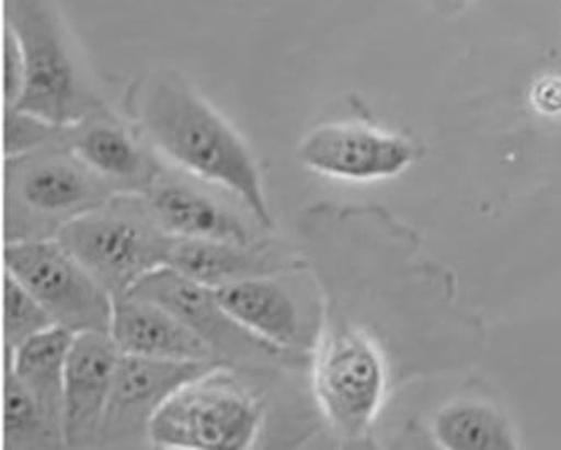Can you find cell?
<instances>
[{
  "label": "cell",
  "instance_id": "obj_2",
  "mask_svg": "<svg viewBox=\"0 0 561 450\" xmlns=\"http://www.w3.org/2000/svg\"><path fill=\"white\" fill-rule=\"evenodd\" d=\"M4 189L8 243L58 239L70 221L124 193L84 164L62 136L48 146L8 155Z\"/></svg>",
  "mask_w": 561,
  "mask_h": 450
},
{
  "label": "cell",
  "instance_id": "obj_16",
  "mask_svg": "<svg viewBox=\"0 0 561 450\" xmlns=\"http://www.w3.org/2000/svg\"><path fill=\"white\" fill-rule=\"evenodd\" d=\"M77 334L53 326L8 353V370L30 390L53 427L62 430L66 362Z\"/></svg>",
  "mask_w": 561,
  "mask_h": 450
},
{
  "label": "cell",
  "instance_id": "obj_20",
  "mask_svg": "<svg viewBox=\"0 0 561 450\" xmlns=\"http://www.w3.org/2000/svg\"><path fill=\"white\" fill-rule=\"evenodd\" d=\"M24 86V59L18 39L11 30L5 31V102L8 108L18 103Z\"/></svg>",
  "mask_w": 561,
  "mask_h": 450
},
{
  "label": "cell",
  "instance_id": "obj_10",
  "mask_svg": "<svg viewBox=\"0 0 561 450\" xmlns=\"http://www.w3.org/2000/svg\"><path fill=\"white\" fill-rule=\"evenodd\" d=\"M313 173L334 180L368 181L398 176L415 162L412 140L356 122H334L313 128L297 149Z\"/></svg>",
  "mask_w": 561,
  "mask_h": 450
},
{
  "label": "cell",
  "instance_id": "obj_3",
  "mask_svg": "<svg viewBox=\"0 0 561 450\" xmlns=\"http://www.w3.org/2000/svg\"><path fill=\"white\" fill-rule=\"evenodd\" d=\"M58 240L118 299L168 265L178 239L159 223L142 193H118L66 224Z\"/></svg>",
  "mask_w": 561,
  "mask_h": 450
},
{
  "label": "cell",
  "instance_id": "obj_19",
  "mask_svg": "<svg viewBox=\"0 0 561 450\" xmlns=\"http://www.w3.org/2000/svg\"><path fill=\"white\" fill-rule=\"evenodd\" d=\"M56 326L39 300L5 272V348L14 351L27 339Z\"/></svg>",
  "mask_w": 561,
  "mask_h": 450
},
{
  "label": "cell",
  "instance_id": "obj_8",
  "mask_svg": "<svg viewBox=\"0 0 561 450\" xmlns=\"http://www.w3.org/2000/svg\"><path fill=\"white\" fill-rule=\"evenodd\" d=\"M216 296L250 333L312 358L321 331L322 296L309 265L241 280L216 290Z\"/></svg>",
  "mask_w": 561,
  "mask_h": 450
},
{
  "label": "cell",
  "instance_id": "obj_9",
  "mask_svg": "<svg viewBox=\"0 0 561 450\" xmlns=\"http://www.w3.org/2000/svg\"><path fill=\"white\" fill-rule=\"evenodd\" d=\"M219 362L165 361L122 355L110 392L99 449L152 447L150 428L178 390Z\"/></svg>",
  "mask_w": 561,
  "mask_h": 450
},
{
  "label": "cell",
  "instance_id": "obj_4",
  "mask_svg": "<svg viewBox=\"0 0 561 450\" xmlns=\"http://www.w3.org/2000/svg\"><path fill=\"white\" fill-rule=\"evenodd\" d=\"M8 27L24 59V86L8 111L56 127H71L105 114L78 70L59 19L48 0H8Z\"/></svg>",
  "mask_w": 561,
  "mask_h": 450
},
{
  "label": "cell",
  "instance_id": "obj_7",
  "mask_svg": "<svg viewBox=\"0 0 561 450\" xmlns=\"http://www.w3.org/2000/svg\"><path fill=\"white\" fill-rule=\"evenodd\" d=\"M4 261L56 326L73 334L112 330L114 297L58 239L8 243Z\"/></svg>",
  "mask_w": 561,
  "mask_h": 450
},
{
  "label": "cell",
  "instance_id": "obj_1",
  "mask_svg": "<svg viewBox=\"0 0 561 450\" xmlns=\"http://www.w3.org/2000/svg\"><path fill=\"white\" fill-rule=\"evenodd\" d=\"M144 139L172 164L238 198L263 230L275 227L259 162L237 128L178 74L162 73L136 103Z\"/></svg>",
  "mask_w": 561,
  "mask_h": 450
},
{
  "label": "cell",
  "instance_id": "obj_18",
  "mask_svg": "<svg viewBox=\"0 0 561 450\" xmlns=\"http://www.w3.org/2000/svg\"><path fill=\"white\" fill-rule=\"evenodd\" d=\"M5 447L9 450L66 449L62 434L53 427L39 403L11 370L5 378Z\"/></svg>",
  "mask_w": 561,
  "mask_h": 450
},
{
  "label": "cell",
  "instance_id": "obj_15",
  "mask_svg": "<svg viewBox=\"0 0 561 450\" xmlns=\"http://www.w3.org/2000/svg\"><path fill=\"white\" fill-rule=\"evenodd\" d=\"M65 140L75 154L124 193H146L162 169L137 136L106 114L66 127Z\"/></svg>",
  "mask_w": 561,
  "mask_h": 450
},
{
  "label": "cell",
  "instance_id": "obj_11",
  "mask_svg": "<svg viewBox=\"0 0 561 450\" xmlns=\"http://www.w3.org/2000/svg\"><path fill=\"white\" fill-rule=\"evenodd\" d=\"M122 351L110 333L77 334L66 362L62 430L66 449H99Z\"/></svg>",
  "mask_w": 561,
  "mask_h": 450
},
{
  "label": "cell",
  "instance_id": "obj_5",
  "mask_svg": "<svg viewBox=\"0 0 561 450\" xmlns=\"http://www.w3.org/2000/svg\"><path fill=\"white\" fill-rule=\"evenodd\" d=\"M230 367H216L178 390L150 428L161 449L244 450L255 446L265 400Z\"/></svg>",
  "mask_w": 561,
  "mask_h": 450
},
{
  "label": "cell",
  "instance_id": "obj_22",
  "mask_svg": "<svg viewBox=\"0 0 561 450\" xmlns=\"http://www.w3.org/2000/svg\"><path fill=\"white\" fill-rule=\"evenodd\" d=\"M448 4H457V2H463V0H447Z\"/></svg>",
  "mask_w": 561,
  "mask_h": 450
},
{
  "label": "cell",
  "instance_id": "obj_17",
  "mask_svg": "<svg viewBox=\"0 0 561 450\" xmlns=\"http://www.w3.org/2000/svg\"><path fill=\"white\" fill-rule=\"evenodd\" d=\"M432 436L442 449H518L513 425L506 415L485 400L457 399L442 406L432 418Z\"/></svg>",
  "mask_w": 561,
  "mask_h": 450
},
{
  "label": "cell",
  "instance_id": "obj_6",
  "mask_svg": "<svg viewBox=\"0 0 561 450\" xmlns=\"http://www.w3.org/2000/svg\"><path fill=\"white\" fill-rule=\"evenodd\" d=\"M128 293L153 300L178 315L205 341L216 361L241 373L302 368L312 362L310 356L285 351L250 333L222 308L215 289L169 265L147 274Z\"/></svg>",
  "mask_w": 561,
  "mask_h": 450
},
{
  "label": "cell",
  "instance_id": "obj_13",
  "mask_svg": "<svg viewBox=\"0 0 561 450\" xmlns=\"http://www.w3.org/2000/svg\"><path fill=\"white\" fill-rule=\"evenodd\" d=\"M110 334L122 355L165 361L218 362L205 341L178 315L153 300L131 293L115 299Z\"/></svg>",
  "mask_w": 561,
  "mask_h": 450
},
{
  "label": "cell",
  "instance_id": "obj_12",
  "mask_svg": "<svg viewBox=\"0 0 561 450\" xmlns=\"http://www.w3.org/2000/svg\"><path fill=\"white\" fill-rule=\"evenodd\" d=\"M306 264L302 253L263 239L253 243L178 239L168 262L169 267L215 290Z\"/></svg>",
  "mask_w": 561,
  "mask_h": 450
},
{
  "label": "cell",
  "instance_id": "obj_21",
  "mask_svg": "<svg viewBox=\"0 0 561 450\" xmlns=\"http://www.w3.org/2000/svg\"><path fill=\"white\" fill-rule=\"evenodd\" d=\"M535 102L545 114L561 112V81L547 80L536 89Z\"/></svg>",
  "mask_w": 561,
  "mask_h": 450
},
{
  "label": "cell",
  "instance_id": "obj_14",
  "mask_svg": "<svg viewBox=\"0 0 561 450\" xmlns=\"http://www.w3.org/2000/svg\"><path fill=\"white\" fill-rule=\"evenodd\" d=\"M157 220L175 239L253 243L262 239L234 209L162 171L142 193Z\"/></svg>",
  "mask_w": 561,
  "mask_h": 450
}]
</instances>
